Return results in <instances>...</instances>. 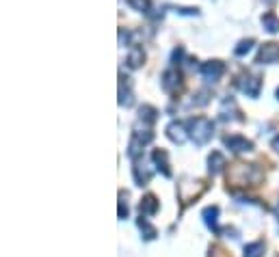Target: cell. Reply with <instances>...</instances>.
Returning a JSON list of instances; mask_svg holds the SVG:
<instances>
[{"label": "cell", "mask_w": 279, "mask_h": 257, "mask_svg": "<svg viewBox=\"0 0 279 257\" xmlns=\"http://www.w3.org/2000/svg\"><path fill=\"white\" fill-rule=\"evenodd\" d=\"M188 136L197 147H204L214 136V123L206 117H193L188 121Z\"/></svg>", "instance_id": "1"}, {"label": "cell", "mask_w": 279, "mask_h": 257, "mask_svg": "<svg viewBox=\"0 0 279 257\" xmlns=\"http://www.w3.org/2000/svg\"><path fill=\"white\" fill-rule=\"evenodd\" d=\"M229 178H232V182L241 184V186H256L262 180V171L256 164H236L234 173Z\"/></svg>", "instance_id": "2"}, {"label": "cell", "mask_w": 279, "mask_h": 257, "mask_svg": "<svg viewBox=\"0 0 279 257\" xmlns=\"http://www.w3.org/2000/svg\"><path fill=\"white\" fill-rule=\"evenodd\" d=\"M154 141V132L151 130H134L132 132V139H130V145H128V156L130 160H137L143 156V147L149 145Z\"/></svg>", "instance_id": "3"}, {"label": "cell", "mask_w": 279, "mask_h": 257, "mask_svg": "<svg viewBox=\"0 0 279 257\" xmlns=\"http://www.w3.org/2000/svg\"><path fill=\"white\" fill-rule=\"evenodd\" d=\"M219 117H221V121H243V119H245V117H243V112H241V108H238L236 100L232 98V95L221 102Z\"/></svg>", "instance_id": "4"}, {"label": "cell", "mask_w": 279, "mask_h": 257, "mask_svg": "<svg viewBox=\"0 0 279 257\" xmlns=\"http://www.w3.org/2000/svg\"><path fill=\"white\" fill-rule=\"evenodd\" d=\"M223 145H225L232 154H249L253 151V143L249 139H245L241 134H229L223 139Z\"/></svg>", "instance_id": "5"}, {"label": "cell", "mask_w": 279, "mask_h": 257, "mask_svg": "<svg viewBox=\"0 0 279 257\" xmlns=\"http://www.w3.org/2000/svg\"><path fill=\"white\" fill-rule=\"evenodd\" d=\"M132 180L137 186H145V184H149L151 180V175H154V171L145 164V158H137V160H132Z\"/></svg>", "instance_id": "6"}, {"label": "cell", "mask_w": 279, "mask_h": 257, "mask_svg": "<svg viewBox=\"0 0 279 257\" xmlns=\"http://www.w3.org/2000/svg\"><path fill=\"white\" fill-rule=\"evenodd\" d=\"M238 89H241L245 95L249 98H258L260 89H262V78L260 76H251V74H245L238 78Z\"/></svg>", "instance_id": "7"}, {"label": "cell", "mask_w": 279, "mask_h": 257, "mask_svg": "<svg viewBox=\"0 0 279 257\" xmlns=\"http://www.w3.org/2000/svg\"><path fill=\"white\" fill-rule=\"evenodd\" d=\"M199 74H202L208 82H217V80L225 74V65L221 61H208V63H202L199 67Z\"/></svg>", "instance_id": "8"}, {"label": "cell", "mask_w": 279, "mask_h": 257, "mask_svg": "<svg viewBox=\"0 0 279 257\" xmlns=\"http://www.w3.org/2000/svg\"><path fill=\"white\" fill-rule=\"evenodd\" d=\"M277 61H279V44H264L260 48L256 63H260V65H270V63H277Z\"/></svg>", "instance_id": "9"}, {"label": "cell", "mask_w": 279, "mask_h": 257, "mask_svg": "<svg viewBox=\"0 0 279 257\" xmlns=\"http://www.w3.org/2000/svg\"><path fill=\"white\" fill-rule=\"evenodd\" d=\"M167 136H169L175 145H184L186 139H188V127L182 121H171L167 125Z\"/></svg>", "instance_id": "10"}, {"label": "cell", "mask_w": 279, "mask_h": 257, "mask_svg": "<svg viewBox=\"0 0 279 257\" xmlns=\"http://www.w3.org/2000/svg\"><path fill=\"white\" fill-rule=\"evenodd\" d=\"M151 162H154L156 171L163 175V178L169 180L171 178V168H169V158H167V151L165 149H154V154H151Z\"/></svg>", "instance_id": "11"}, {"label": "cell", "mask_w": 279, "mask_h": 257, "mask_svg": "<svg viewBox=\"0 0 279 257\" xmlns=\"http://www.w3.org/2000/svg\"><path fill=\"white\" fill-rule=\"evenodd\" d=\"M202 219H204V225L212 231V234H221V227H219V207L217 205L204 207V210H202Z\"/></svg>", "instance_id": "12"}, {"label": "cell", "mask_w": 279, "mask_h": 257, "mask_svg": "<svg viewBox=\"0 0 279 257\" xmlns=\"http://www.w3.org/2000/svg\"><path fill=\"white\" fill-rule=\"evenodd\" d=\"M161 84H163V91L173 93V91L182 84V76H180V71H175V69H167L165 74H163Z\"/></svg>", "instance_id": "13"}, {"label": "cell", "mask_w": 279, "mask_h": 257, "mask_svg": "<svg viewBox=\"0 0 279 257\" xmlns=\"http://www.w3.org/2000/svg\"><path fill=\"white\" fill-rule=\"evenodd\" d=\"M158 207H161V201L156 199V195H145L139 203V212L141 216H154L158 212Z\"/></svg>", "instance_id": "14"}, {"label": "cell", "mask_w": 279, "mask_h": 257, "mask_svg": "<svg viewBox=\"0 0 279 257\" xmlns=\"http://www.w3.org/2000/svg\"><path fill=\"white\" fill-rule=\"evenodd\" d=\"M225 166H227V160L221 151H212V154L208 156V173L210 175H219Z\"/></svg>", "instance_id": "15"}, {"label": "cell", "mask_w": 279, "mask_h": 257, "mask_svg": "<svg viewBox=\"0 0 279 257\" xmlns=\"http://www.w3.org/2000/svg\"><path fill=\"white\" fill-rule=\"evenodd\" d=\"M132 91H130V80L122 76V82H119V104L122 106H132Z\"/></svg>", "instance_id": "16"}, {"label": "cell", "mask_w": 279, "mask_h": 257, "mask_svg": "<svg viewBox=\"0 0 279 257\" xmlns=\"http://www.w3.org/2000/svg\"><path fill=\"white\" fill-rule=\"evenodd\" d=\"M137 225H139V229H141V234H143V240H147V242L158 236V229L154 227V225L147 223V216H141V219L137 221Z\"/></svg>", "instance_id": "17"}, {"label": "cell", "mask_w": 279, "mask_h": 257, "mask_svg": "<svg viewBox=\"0 0 279 257\" xmlns=\"http://www.w3.org/2000/svg\"><path fill=\"white\" fill-rule=\"evenodd\" d=\"M139 119H141L143 123H147V125L156 123V119H158V110H156L154 106H149V104H143V106L139 108Z\"/></svg>", "instance_id": "18"}, {"label": "cell", "mask_w": 279, "mask_h": 257, "mask_svg": "<svg viewBox=\"0 0 279 257\" xmlns=\"http://www.w3.org/2000/svg\"><path fill=\"white\" fill-rule=\"evenodd\" d=\"M143 61H145V52H143V48H132L130 54H128V67L137 69V67H141Z\"/></svg>", "instance_id": "19"}, {"label": "cell", "mask_w": 279, "mask_h": 257, "mask_svg": "<svg viewBox=\"0 0 279 257\" xmlns=\"http://www.w3.org/2000/svg\"><path fill=\"white\" fill-rule=\"evenodd\" d=\"M262 26H264L268 33H277L279 30V18L275 13H264L262 15Z\"/></svg>", "instance_id": "20"}, {"label": "cell", "mask_w": 279, "mask_h": 257, "mask_svg": "<svg viewBox=\"0 0 279 257\" xmlns=\"http://www.w3.org/2000/svg\"><path fill=\"white\" fill-rule=\"evenodd\" d=\"M245 257H264V242H249L245 246Z\"/></svg>", "instance_id": "21"}, {"label": "cell", "mask_w": 279, "mask_h": 257, "mask_svg": "<svg viewBox=\"0 0 279 257\" xmlns=\"http://www.w3.org/2000/svg\"><path fill=\"white\" fill-rule=\"evenodd\" d=\"M253 44H256V41H253V39H243V41L234 48V54H236V56H245V54H247V52H249L251 48H253Z\"/></svg>", "instance_id": "22"}, {"label": "cell", "mask_w": 279, "mask_h": 257, "mask_svg": "<svg viewBox=\"0 0 279 257\" xmlns=\"http://www.w3.org/2000/svg\"><path fill=\"white\" fill-rule=\"evenodd\" d=\"M210 91L208 89H202V91H197L195 93V98H193V104H195V106H206V104H208L210 102Z\"/></svg>", "instance_id": "23"}, {"label": "cell", "mask_w": 279, "mask_h": 257, "mask_svg": "<svg viewBox=\"0 0 279 257\" xmlns=\"http://www.w3.org/2000/svg\"><path fill=\"white\" fill-rule=\"evenodd\" d=\"M126 199H128V195L119 192V212H117V214H119V219H122V221L128 219V212H130V210H128V201H126Z\"/></svg>", "instance_id": "24"}, {"label": "cell", "mask_w": 279, "mask_h": 257, "mask_svg": "<svg viewBox=\"0 0 279 257\" xmlns=\"http://www.w3.org/2000/svg\"><path fill=\"white\" fill-rule=\"evenodd\" d=\"M128 5L137 11H147L149 9V0H128Z\"/></svg>", "instance_id": "25"}, {"label": "cell", "mask_w": 279, "mask_h": 257, "mask_svg": "<svg viewBox=\"0 0 279 257\" xmlns=\"http://www.w3.org/2000/svg\"><path fill=\"white\" fill-rule=\"evenodd\" d=\"M182 56H184V48H178V50H173V56H171L173 65H178V63L182 61Z\"/></svg>", "instance_id": "26"}, {"label": "cell", "mask_w": 279, "mask_h": 257, "mask_svg": "<svg viewBox=\"0 0 279 257\" xmlns=\"http://www.w3.org/2000/svg\"><path fill=\"white\" fill-rule=\"evenodd\" d=\"M270 147H273V149L277 151V154H279V134L275 136V139H273V141H270Z\"/></svg>", "instance_id": "27"}, {"label": "cell", "mask_w": 279, "mask_h": 257, "mask_svg": "<svg viewBox=\"0 0 279 257\" xmlns=\"http://www.w3.org/2000/svg\"><path fill=\"white\" fill-rule=\"evenodd\" d=\"M277 221H279V201H277Z\"/></svg>", "instance_id": "28"}, {"label": "cell", "mask_w": 279, "mask_h": 257, "mask_svg": "<svg viewBox=\"0 0 279 257\" xmlns=\"http://www.w3.org/2000/svg\"><path fill=\"white\" fill-rule=\"evenodd\" d=\"M277 100H279V89H277Z\"/></svg>", "instance_id": "29"}]
</instances>
